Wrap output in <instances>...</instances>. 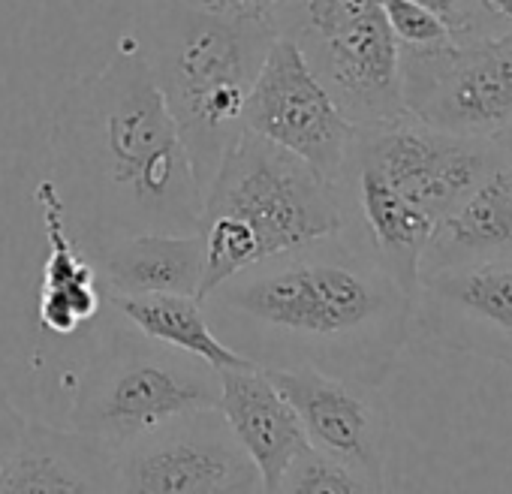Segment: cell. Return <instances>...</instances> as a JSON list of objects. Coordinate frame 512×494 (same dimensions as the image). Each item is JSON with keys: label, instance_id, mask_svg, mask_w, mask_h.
Wrapping results in <instances>:
<instances>
[{"label": "cell", "instance_id": "cell-1", "mask_svg": "<svg viewBox=\"0 0 512 494\" xmlns=\"http://www.w3.org/2000/svg\"><path fill=\"white\" fill-rule=\"evenodd\" d=\"M202 308L253 365L314 368L365 389L389 380L413 332V296L347 229L241 269Z\"/></svg>", "mask_w": 512, "mask_h": 494}, {"label": "cell", "instance_id": "cell-2", "mask_svg": "<svg viewBox=\"0 0 512 494\" xmlns=\"http://www.w3.org/2000/svg\"><path fill=\"white\" fill-rule=\"evenodd\" d=\"M49 148V178L82 251L124 235L199 229L202 187L133 31L103 70L61 97Z\"/></svg>", "mask_w": 512, "mask_h": 494}, {"label": "cell", "instance_id": "cell-3", "mask_svg": "<svg viewBox=\"0 0 512 494\" xmlns=\"http://www.w3.org/2000/svg\"><path fill=\"white\" fill-rule=\"evenodd\" d=\"M133 37L142 61L187 145L202 187L241 136L244 100L272 43V22L226 19L184 0H148Z\"/></svg>", "mask_w": 512, "mask_h": 494}, {"label": "cell", "instance_id": "cell-4", "mask_svg": "<svg viewBox=\"0 0 512 494\" xmlns=\"http://www.w3.org/2000/svg\"><path fill=\"white\" fill-rule=\"evenodd\" d=\"M344 229L338 187L302 157L241 130L202 196L199 302L241 269Z\"/></svg>", "mask_w": 512, "mask_h": 494}, {"label": "cell", "instance_id": "cell-5", "mask_svg": "<svg viewBox=\"0 0 512 494\" xmlns=\"http://www.w3.org/2000/svg\"><path fill=\"white\" fill-rule=\"evenodd\" d=\"M217 401V368L142 335L112 311L76 380L70 419L76 431L118 452L145 431L175 416L217 407Z\"/></svg>", "mask_w": 512, "mask_h": 494}, {"label": "cell", "instance_id": "cell-6", "mask_svg": "<svg viewBox=\"0 0 512 494\" xmlns=\"http://www.w3.org/2000/svg\"><path fill=\"white\" fill-rule=\"evenodd\" d=\"M407 115L428 127L497 139L512 130V28L455 40L434 52H401Z\"/></svg>", "mask_w": 512, "mask_h": 494}, {"label": "cell", "instance_id": "cell-7", "mask_svg": "<svg viewBox=\"0 0 512 494\" xmlns=\"http://www.w3.org/2000/svg\"><path fill=\"white\" fill-rule=\"evenodd\" d=\"M115 491L256 494L263 476L217 407L175 416L115 452Z\"/></svg>", "mask_w": 512, "mask_h": 494}, {"label": "cell", "instance_id": "cell-8", "mask_svg": "<svg viewBox=\"0 0 512 494\" xmlns=\"http://www.w3.org/2000/svg\"><path fill=\"white\" fill-rule=\"evenodd\" d=\"M241 124L244 130L302 157L332 184L341 175L359 130L338 109L302 52L284 37H275L247 91Z\"/></svg>", "mask_w": 512, "mask_h": 494}, {"label": "cell", "instance_id": "cell-9", "mask_svg": "<svg viewBox=\"0 0 512 494\" xmlns=\"http://www.w3.org/2000/svg\"><path fill=\"white\" fill-rule=\"evenodd\" d=\"M353 151L437 223L494 166L500 142L446 133L401 115L380 127H359Z\"/></svg>", "mask_w": 512, "mask_h": 494}, {"label": "cell", "instance_id": "cell-10", "mask_svg": "<svg viewBox=\"0 0 512 494\" xmlns=\"http://www.w3.org/2000/svg\"><path fill=\"white\" fill-rule=\"evenodd\" d=\"M413 329L440 350L512 368V257L422 275L413 293Z\"/></svg>", "mask_w": 512, "mask_h": 494}, {"label": "cell", "instance_id": "cell-11", "mask_svg": "<svg viewBox=\"0 0 512 494\" xmlns=\"http://www.w3.org/2000/svg\"><path fill=\"white\" fill-rule=\"evenodd\" d=\"M278 392L296 410L308 443L353 473L371 491H383L386 464V416L374 401V389L329 377L314 368H266Z\"/></svg>", "mask_w": 512, "mask_h": 494}, {"label": "cell", "instance_id": "cell-12", "mask_svg": "<svg viewBox=\"0 0 512 494\" xmlns=\"http://www.w3.org/2000/svg\"><path fill=\"white\" fill-rule=\"evenodd\" d=\"M344 229L353 232L383 269L413 296L419 284V266L434 232V217L401 196L365 157L350 148V157L335 178Z\"/></svg>", "mask_w": 512, "mask_h": 494}, {"label": "cell", "instance_id": "cell-13", "mask_svg": "<svg viewBox=\"0 0 512 494\" xmlns=\"http://www.w3.org/2000/svg\"><path fill=\"white\" fill-rule=\"evenodd\" d=\"M220 401L226 425L263 476V491H278L287 467L308 446L302 422L260 365L223 368Z\"/></svg>", "mask_w": 512, "mask_h": 494}, {"label": "cell", "instance_id": "cell-14", "mask_svg": "<svg viewBox=\"0 0 512 494\" xmlns=\"http://www.w3.org/2000/svg\"><path fill=\"white\" fill-rule=\"evenodd\" d=\"M0 491H115V452L100 440L37 419L0 464Z\"/></svg>", "mask_w": 512, "mask_h": 494}, {"label": "cell", "instance_id": "cell-15", "mask_svg": "<svg viewBox=\"0 0 512 494\" xmlns=\"http://www.w3.org/2000/svg\"><path fill=\"white\" fill-rule=\"evenodd\" d=\"M497 257H512V160L503 148L494 166L434 223L419 278Z\"/></svg>", "mask_w": 512, "mask_h": 494}, {"label": "cell", "instance_id": "cell-16", "mask_svg": "<svg viewBox=\"0 0 512 494\" xmlns=\"http://www.w3.org/2000/svg\"><path fill=\"white\" fill-rule=\"evenodd\" d=\"M34 199L40 205L46 232V263L37 314L46 332L67 338L94 323L106 308V299L94 263L85 257L67 226V211L55 181L43 178L34 190Z\"/></svg>", "mask_w": 512, "mask_h": 494}, {"label": "cell", "instance_id": "cell-17", "mask_svg": "<svg viewBox=\"0 0 512 494\" xmlns=\"http://www.w3.org/2000/svg\"><path fill=\"white\" fill-rule=\"evenodd\" d=\"M85 257L97 269L103 293H178L199 296L202 235L193 232H142L97 244Z\"/></svg>", "mask_w": 512, "mask_h": 494}, {"label": "cell", "instance_id": "cell-18", "mask_svg": "<svg viewBox=\"0 0 512 494\" xmlns=\"http://www.w3.org/2000/svg\"><path fill=\"white\" fill-rule=\"evenodd\" d=\"M106 305L121 314L130 326H136L142 335L184 350L190 356L205 359L211 368H241L253 365L244 356H238L232 347L220 341V335L211 329V320L196 296H178V293H103Z\"/></svg>", "mask_w": 512, "mask_h": 494}, {"label": "cell", "instance_id": "cell-19", "mask_svg": "<svg viewBox=\"0 0 512 494\" xmlns=\"http://www.w3.org/2000/svg\"><path fill=\"white\" fill-rule=\"evenodd\" d=\"M278 491H299V494H317V491H326V494H362V491H371V485L353 473L347 464H341L338 458L314 449L311 443L296 455V461L287 467Z\"/></svg>", "mask_w": 512, "mask_h": 494}, {"label": "cell", "instance_id": "cell-20", "mask_svg": "<svg viewBox=\"0 0 512 494\" xmlns=\"http://www.w3.org/2000/svg\"><path fill=\"white\" fill-rule=\"evenodd\" d=\"M383 16L398 43V52H434L455 43L449 28L434 13L410 4V0H383Z\"/></svg>", "mask_w": 512, "mask_h": 494}, {"label": "cell", "instance_id": "cell-21", "mask_svg": "<svg viewBox=\"0 0 512 494\" xmlns=\"http://www.w3.org/2000/svg\"><path fill=\"white\" fill-rule=\"evenodd\" d=\"M410 4L434 13L455 40H470V37H482V34H494L503 31L506 25H500L497 19H491L479 0H410ZM512 28V25H509Z\"/></svg>", "mask_w": 512, "mask_h": 494}, {"label": "cell", "instance_id": "cell-22", "mask_svg": "<svg viewBox=\"0 0 512 494\" xmlns=\"http://www.w3.org/2000/svg\"><path fill=\"white\" fill-rule=\"evenodd\" d=\"M187 7H196L202 13L226 16V19H256L269 22L278 0H184Z\"/></svg>", "mask_w": 512, "mask_h": 494}, {"label": "cell", "instance_id": "cell-23", "mask_svg": "<svg viewBox=\"0 0 512 494\" xmlns=\"http://www.w3.org/2000/svg\"><path fill=\"white\" fill-rule=\"evenodd\" d=\"M25 422H28V419H25L22 410L10 401L4 383H0V464H4L7 455L16 449V443H19V437H22V431H25Z\"/></svg>", "mask_w": 512, "mask_h": 494}, {"label": "cell", "instance_id": "cell-24", "mask_svg": "<svg viewBox=\"0 0 512 494\" xmlns=\"http://www.w3.org/2000/svg\"><path fill=\"white\" fill-rule=\"evenodd\" d=\"M482 4V10L491 16V19H497L500 25H512V0H479Z\"/></svg>", "mask_w": 512, "mask_h": 494}, {"label": "cell", "instance_id": "cell-25", "mask_svg": "<svg viewBox=\"0 0 512 494\" xmlns=\"http://www.w3.org/2000/svg\"><path fill=\"white\" fill-rule=\"evenodd\" d=\"M497 142H500V148H503V154L512 160V130L509 133H503V136H497Z\"/></svg>", "mask_w": 512, "mask_h": 494}]
</instances>
